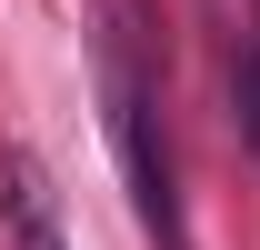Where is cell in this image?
Here are the masks:
<instances>
[{
    "label": "cell",
    "instance_id": "cell-1",
    "mask_svg": "<svg viewBox=\"0 0 260 250\" xmlns=\"http://www.w3.org/2000/svg\"><path fill=\"white\" fill-rule=\"evenodd\" d=\"M100 120H110V150H120V180H130V210L160 250H190V220H180V170H170V120H160V80L130 40V10H100Z\"/></svg>",
    "mask_w": 260,
    "mask_h": 250
},
{
    "label": "cell",
    "instance_id": "cell-2",
    "mask_svg": "<svg viewBox=\"0 0 260 250\" xmlns=\"http://www.w3.org/2000/svg\"><path fill=\"white\" fill-rule=\"evenodd\" d=\"M0 230H10V250H70L60 200H50V180H40V160H30V150L0 160Z\"/></svg>",
    "mask_w": 260,
    "mask_h": 250
},
{
    "label": "cell",
    "instance_id": "cell-3",
    "mask_svg": "<svg viewBox=\"0 0 260 250\" xmlns=\"http://www.w3.org/2000/svg\"><path fill=\"white\" fill-rule=\"evenodd\" d=\"M220 70H230V130H240V150H260V0H240V10H220Z\"/></svg>",
    "mask_w": 260,
    "mask_h": 250
}]
</instances>
